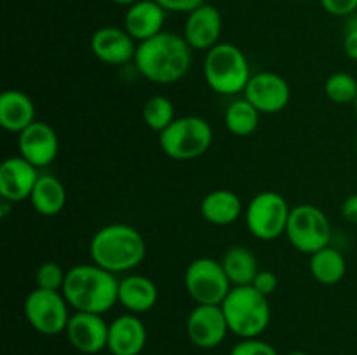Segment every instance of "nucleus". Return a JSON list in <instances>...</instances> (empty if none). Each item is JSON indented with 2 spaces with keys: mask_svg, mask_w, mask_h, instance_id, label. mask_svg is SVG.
I'll return each mask as SVG.
<instances>
[{
  "mask_svg": "<svg viewBox=\"0 0 357 355\" xmlns=\"http://www.w3.org/2000/svg\"><path fill=\"white\" fill-rule=\"evenodd\" d=\"M192 51L194 49L183 35L160 31L155 37L139 42L132 61L143 79L159 86H171L190 72Z\"/></svg>",
  "mask_w": 357,
  "mask_h": 355,
  "instance_id": "1",
  "label": "nucleus"
},
{
  "mask_svg": "<svg viewBox=\"0 0 357 355\" xmlns=\"http://www.w3.org/2000/svg\"><path fill=\"white\" fill-rule=\"evenodd\" d=\"M61 292L75 312L103 315L119 303V278L94 263L75 265L66 271Z\"/></svg>",
  "mask_w": 357,
  "mask_h": 355,
  "instance_id": "2",
  "label": "nucleus"
},
{
  "mask_svg": "<svg viewBox=\"0 0 357 355\" xmlns=\"http://www.w3.org/2000/svg\"><path fill=\"white\" fill-rule=\"evenodd\" d=\"M91 261L112 274H128L143 263L146 244L142 233L126 223H112L93 235L89 244Z\"/></svg>",
  "mask_w": 357,
  "mask_h": 355,
  "instance_id": "3",
  "label": "nucleus"
},
{
  "mask_svg": "<svg viewBox=\"0 0 357 355\" xmlns=\"http://www.w3.org/2000/svg\"><path fill=\"white\" fill-rule=\"evenodd\" d=\"M202 73L209 89L225 96L244 93L253 75L246 54L230 42H220L206 52Z\"/></svg>",
  "mask_w": 357,
  "mask_h": 355,
  "instance_id": "4",
  "label": "nucleus"
},
{
  "mask_svg": "<svg viewBox=\"0 0 357 355\" xmlns=\"http://www.w3.org/2000/svg\"><path fill=\"white\" fill-rule=\"evenodd\" d=\"M230 333L241 340L258 338L271 324V305L267 296L258 292L253 285H237L230 289L222 303Z\"/></svg>",
  "mask_w": 357,
  "mask_h": 355,
  "instance_id": "5",
  "label": "nucleus"
},
{
  "mask_svg": "<svg viewBox=\"0 0 357 355\" xmlns=\"http://www.w3.org/2000/svg\"><path fill=\"white\" fill-rule=\"evenodd\" d=\"M213 145V127L197 115L178 117L159 134V146L173 160H194Z\"/></svg>",
  "mask_w": 357,
  "mask_h": 355,
  "instance_id": "6",
  "label": "nucleus"
},
{
  "mask_svg": "<svg viewBox=\"0 0 357 355\" xmlns=\"http://www.w3.org/2000/svg\"><path fill=\"white\" fill-rule=\"evenodd\" d=\"M291 207L278 191H260L246 205L244 219L251 235L264 242L279 239L286 233Z\"/></svg>",
  "mask_w": 357,
  "mask_h": 355,
  "instance_id": "7",
  "label": "nucleus"
},
{
  "mask_svg": "<svg viewBox=\"0 0 357 355\" xmlns=\"http://www.w3.org/2000/svg\"><path fill=\"white\" fill-rule=\"evenodd\" d=\"M284 235L298 253L314 254L330 246L331 223L317 205L300 204L291 207Z\"/></svg>",
  "mask_w": 357,
  "mask_h": 355,
  "instance_id": "8",
  "label": "nucleus"
},
{
  "mask_svg": "<svg viewBox=\"0 0 357 355\" xmlns=\"http://www.w3.org/2000/svg\"><path fill=\"white\" fill-rule=\"evenodd\" d=\"M185 289L197 305H222L229 296L232 282L220 260L197 258L185 270Z\"/></svg>",
  "mask_w": 357,
  "mask_h": 355,
  "instance_id": "9",
  "label": "nucleus"
},
{
  "mask_svg": "<svg viewBox=\"0 0 357 355\" xmlns=\"http://www.w3.org/2000/svg\"><path fill=\"white\" fill-rule=\"evenodd\" d=\"M28 324L44 336H56L66 331L70 320V305L61 291L35 287L23 305Z\"/></svg>",
  "mask_w": 357,
  "mask_h": 355,
  "instance_id": "10",
  "label": "nucleus"
},
{
  "mask_svg": "<svg viewBox=\"0 0 357 355\" xmlns=\"http://www.w3.org/2000/svg\"><path fill=\"white\" fill-rule=\"evenodd\" d=\"M243 96L260 113L274 115L284 110L291 100V89L284 77L274 72L253 73Z\"/></svg>",
  "mask_w": 357,
  "mask_h": 355,
  "instance_id": "11",
  "label": "nucleus"
},
{
  "mask_svg": "<svg viewBox=\"0 0 357 355\" xmlns=\"http://www.w3.org/2000/svg\"><path fill=\"white\" fill-rule=\"evenodd\" d=\"M230 333L222 305H195L188 313L187 336L197 348H216Z\"/></svg>",
  "mask_w": 357,
  "mask_h": 355,
  "instance_id": "12",
  "label": "nucleus"
},
{
  "mask_svg": "<svg viewBox=\"0 0 357 355\" xmlns=\"http://www.w3.org/2000/svg\"><path fill=\"white\" fill-rule=\"evenodd\" d=\"M108 327L103 315L87 312L72 313L66 326V338L77 352L84 355H96L108 347Z\"/></svg>",
  "mask_w": 357,
  "mask_h": 355,
  "instance_id": "13",
  "label": "nucleus"
},
{
  "mask_svg": "<svg viewBox=\"0 0 357 355\" xmlns=\"http://www.w3.org/2000/svg\"><path fill=\"white\" fill-rule=\"evenodd\" d=\"M20 155L35 167H47L58 157L59 139L54 127L47 122L35 120L30 127L17 134Z\"/></svg>",
  "mask_w": 357,
  "mask_h": 355,
  "instance_id": "14",
  "label": "nucleus"
},
{
  "mask_svg": "<svg viewBox=\"0 0 357 355\" xmlns=\"http://www.w3.org/2000/svg\"><path fill=\"white\" fill-rule=\"evenodd\" d=\"M223 30V17L218 7L202 3L190 14L183 26V38L194 51H206L220 44Z\"/></svg>",
  "mask_w": 357,
  "mask_h": 355,
  "instance_id": "15",
  "label": "nucleus"
},
{
  "mask_svg": "<svg viewBox=\"0 0 357 355\" xmlns=\"http://www.w3.org/2000/svg\"><path fill=\"white\" fill-rule=\"evenodd\" d=\"M138 42L119 26H101L91 37V52L105 65H126L132 61Z\"/></svg>",
  "mask_w": 357,
  "mask_h": 355,
  "instance_id": "16",
  "label": "nucleus"
},
{
  "mask_svg": "<svg viewBox=\"0 0 357 355\" xmlns=\"http://www.w3.org/2000/svg\"><path fill=\"white\" fill-rule=\"evenodd\" d=\"M38 178V167L21 155L9 157L0 164V197L13 204L26 200L31 197Z\"/></svg>",
  "mask_w": 357,
  "mask_h": 355,
  "instance_id": "17",
  "label": "nucleus"
},
{
  "mask_svg": "<svg viewBox=\"0 0 357 355\" xmlns=\"http://www.w3.org/2000/svg\"><path fill=\"white\" fill-rule=\"evenodd\" d=\"M146 345V327L135 313L119 315L108 327V347L112 355H139Z\"/></svg>",
  "mask_w": 357,
  "mask_h": 355,
  "instance_id": "18",
  "label": "nucleus"
},
{
  "mask_svg": "<svg viewBox=\"0 0 357 355\" xmlns=\"http://www.w3.org/2000/svg\"><path fill=\"white\" fill-rule=\"evenodd\" d=\"M166 10L155 0H139L128 7L124 14V28L136 42H145L164 31Z\"/></svg>",
  "mask_w": 357,
  "mask_h": 355,
  "instance_id": "19",
  "label": "nucleus"
},
{
  "mask_svg": "<svg viewBox=\"0 0 357 355\" xmlns=\"http://www.w3.org/2000/svg\"><path fill=\"white\" fill-rule=\"evenodd\" d=\"M159 299V289L155 282L146 275H126L119 281V303L128 310L129 313H145L155 306Z\"/></svg>",
  "mask_w": 357,
  "mask_h": 355,
  "instance_id": "20",
  "label": "nucleus"
},
{
  "mask_svg": "<svg viewBox=\"0 0 357 355\" xmlns=\"http://www.w3.org/2000/svg\"><path fill=\"white\" fill-rule=\"evenodd\" d=\"M35 122V104L26 93L7 89L0 94V125L3 131L20 134Z\"/></svg>",
  "mask_w": 357,
  "mask_h": 355,
  "instance_id": "21",
  "label": "nucleus"
},
{
  "mask_svg": "<svg viewBox=\"0 0 357 355\" xmlns=\"http://www.w3.org/2000/svg\"><path fill=\"white\" fill-rule=\"evenodd\" d=\"M201 214L208 223L216 226H229L243 214V202L232 190H213L202 198Z\"/></svg>",
  "mask_w": 357,
  "mask_h": 355,
  "instance_id": "22",
  "label": "nucleus"
},
{
  "mask_svg": "<svg viewBox=\"0 0 357 355\" xmlns=\"http://www.w3.org/2000/svg\"><path fill=\"white\" fill-rule=\"evenodd\" d=\"M35 211L42 216H56L66 204L65 184L52 174H40L30 197Z\"/></svg>",
  "mask_w": 357,
  "mask_h": 355,
  "instance_id": "23",
  "label": "nucleus"
},
{
  "mask_svg": "<svg viewBox=\"0 0 357 355\" xmlns=\"http://www.w3.org/2000/svg\"><path fill=\"white\" fill-rule=\"evenodd\" d=\"M223 270L227 277L232 282L234 287L237 285H251L258 270L257 256L244 246H232L225 251L222 256Z\"/></svg>",
  "mask_w": 357,
  "mask_h": 355,
  "instance_id": "24",
  "label": "nucleus"
},
{
  "mask_svg": "<svg viewBox=\"0 0 357 355\" xmlns=\"http://www.w3.org/2000/svg\"><path fill=\"white\" fill-rule=\"evenodd\" d=\"M309 268L312 277L323 285H335L347 274L345 256L335 247L326 246L317 253L310 254Z\"/></svg>",
  "mask_w": 357,
  "mask_h": 355,
  "instance_id": "25",
  "label": "nucleus"
},
{
  "mask_svg": "<svg viewBox=\"0 0 357 355\" xmlns=\"http://www.w3.org/2000/svg\"><path fill=\"white\" fill-rule=\"evenodd\" d=\"M260 115V111L243 96L239 100H234L227 106L223 120H225L229 132H232L234 136H239V138H246L258 129Z\"/></svg>",
  "mask_w": 357,
  "mask_h": 355,
  "instance_id": "26",
  "label": "nucleus"
},
{
  "mask_svg": "<svg viewBox=\"0 0 357 355\" xmlns=\"http://www.w3.org/2000/svg\"><path fill=\"white\" fill-rule=\"evenodd\" d=\"M143 122L146 124V127L152 129L155 132H162L171 122L174 120V104L169 97L162 96V94H157V96L149 97L143 104Z\"/></svg>",
  "mask_w": 357,
  "mask_h": 355,
  "instance_id": "27",
  "label": "nucleus"
},
{
  "mask_svg": "<svg viewBox=\"0 0 357 355\" xmlns=\"http://www.w3.org/2000/svg\"><path fill=\"white\" fill-rule=\"evenodd\" d=\"M324 93L328 100L337 104H354L357 97V80L347 72L331 73L324 84Z\"/></svg>",
  "mask_w": 357,
  "mask_h": 355,
  "instance_id": "28",
  "label": "nucleus"
},
{
  "mask_svg": "<svg viewBox=\"0 0 357 355\" xmlns=\"http://www.w3.org/2000/svg\"><path fill=\"white\" fill-rule=\"evenodd\" d=\"M66 271L54 261H45L35 271V284L40 289H49V291H63L65 285Z\"/></svg>",
  "mask_w": 357,
  "mask_h": 355,
  "instance_id": "29",
  "label": "nucleus"
},
{
  "mask_svg": "<svg viewBox=\"0 0 357 355\" xmlns=\"http://www.w3.org/2000/svg\"><path fill=\"white\" fill-rule=\"evenodd\" d=\"M230 355H279L278 350L271 343L258 338H250V340H241L239 343L234 345Z\"/></svg>",
  "mask_w": 357,
  "mask_h": 355,
  "instance_id": "30",
  "label": "nucleus"
},
{
  "mask_svg": "<svg viewBox=\"0 0 357 355\" xmlns=\"http://www.w3.org/2000/svg\"><path fill=\"white\" fill-rule=\"evenodd\" d=\"M321 6L331 16L349 17L356 14L357 0H321Z\"/></svg>",
  "mask_w": 357,
  "mask_h": 355,
  "instance_id": "31",
  "label": "nucleus"
},
{
  "mask_svg": "<svg viewBox=\"0 0 357 355\" xmlns=\"http://www.w3.org/2000/svg\"><path fill=\"white\" fill-rule=\"evenodd\" d=\"M278 284H279V278L278 275L274 274V271L271 270H260L257 274V277H255L253 281V287L257 289L258 292H261L264 296H271L274 294L275 289H278Z\"/></svg>",
  "mask_w": 357,
  "mask_h": 355,
  "instance_id": "32",
  "label": "nucleus"
},
{
  "mask_svg": "<svg viewBox=\"0 0 357 355\" xmlns=\"http://www.w3.org/2000/svg\"><path fill=\"white\" fill-rule=\"evenodd\" d=\"M344 52L347 54V58L357 61V16L356 14L349 16L347 26H345Z\"/></svg>",
  "mask_w": 357,
  "mask_h": 355,
  "instance_id": "33",
  "label": "nucleus"
},
{
  "mask_svg": "<svg viewBox=\"0 0 357 355\" xmlns=\"http://www.w3.org/2000/svg\"><path fill=\"white\" fill-rule=\"evenodd\" d=\"M155 2L159 3L166 13L190 14L192 10H195L197 7H201L202 3H206V0H155Z\"/></svg>",
  "mask_w": 357,
  "mask_h": 355,
  "instance_id": "34",
  "label": "nucleus"
},
{
  "mask_svg": "<svg viewBox=\"0 0 357 355\" xmlns=\"http://www.w3.org/2000/svg\"><path fill=\"white\" fill-rule=\"evenodd\" d=\"M342 218L345 221L352 223V225H357V194L349 195L344 200V204H342Z\"/></svg>",
  "mask_w": 357,
  "mask_h": 355,
  "instance_id": "35",
  "label": "nucleus"
},
{
  "mask_svg": "<svg viewBox=\"0 0 357 355\" xmlns=\"http://www.w3.org/2000/svg\"><path fill=\"white\" fill-rule=\"evenodd\" d=\"M114 3H117V6H132V3L139 2V0H112Z\"/></svg>",
  "mask_w": 357,
  "mask_h": 355,
  "instance_id": "36",
  "label": "nucleus"
},
{
  "mask_svg": "<svg viewBox=\"0 0 357 355\" xmlns=\"http://www.w3.org/2000/svg\"><path fill=\"white\" fill-rule=\"evenodd\" d=\"M288 355H307L305 352H300V350H296V352H289Z\"/></svg>",
  "mask_w": 357,
  "mask_h": 355,
  "instance_id": "37",
  "label": "nucleus"
},
{
  "mask_svg": "<svg viewBox=\"0 0 357 355\" xmlns=\"http://www.w3.org/2000/svg\"><path fill=\"white\" fill-rule=\"evenodd\" d=\"M354 108H356V113H357V97H356V101H354Z\"/></svg>",
  "mask_w": 357,
  "mask_h": 355,
  "instance_id": "38",
  "label": "nucleus"
},
{
  "mask_svg": "<svg viewBox=\"0 0 357 355\" xmlns=\"http://www.w3.org/2000/svg\"><path fill=\"white\" fill-rule=\"evenodd\" d=\"M356 155H357V138H356Z\"/></svg>",
  "mask_w": 357,
  "mask_h": 355,
  "instance_id": "39",
  "label": "nucleus"
}]
</instances>
